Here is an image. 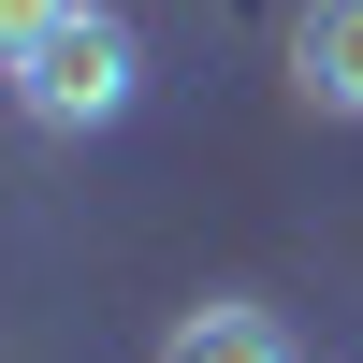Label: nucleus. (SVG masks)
Returning a JSON list of instances; mask_svg holds the SVG:
<instances>
[{"instance_id":"obj_4","label":"nucleus","mask_w":363,"mask_h":363,"mask_svg":"<svg viewBox=\"0 0 363 363\" xmlns=\"http://www.w3.org/2000/svg\"><path fill=\"white\" fill-rule=\"evenodd\" d=\"M44 15H58V0H0V73H15V44H29Z\"/></svg>"},{"instance_id":"obj_3","label":"nucleus","mask_w":363,"mask_h":363,"mask_svg":"<svg viewBox=\"0 0 363 363\" xmlns=\"http://www.w3.org/2000/svg\"><path fill=\"white\" fill-rule=\"evenodd\" d=\"M291 87L320 116H363V0H306L291 15Z\"/></svg>"},{"instance_id":"obj_1","label":"nucleus","mask_w":363,"mask_h":363,"mask_svg":"<svg viewBox=\"0 0 363 363\" xmlns=\"http://www.w3.org/2000/svg\"><path fill=\"white\" fill-rule=\"evenodd\" d=\"M0 87H15L29 131H116V116L145 102V44H131L116 0H58V15L15 44V73H0Z\"/></svg>"},{"instance_id":"obj_2","label":"nucleus","mask_w":363,"mask_h":363,"mask_svg":"<svg viewBox=\"0 0 363 363\" xmlns=\"http://www.w3.org/2000/svg\"><path fill=\"white\" fill-rule=\"evenodd\" d=\"M160 363H306V349H291V320L262 306V291H203V306L160 335Z\"/></svg>"}]
</instances>
